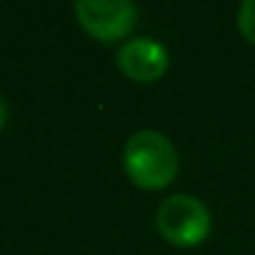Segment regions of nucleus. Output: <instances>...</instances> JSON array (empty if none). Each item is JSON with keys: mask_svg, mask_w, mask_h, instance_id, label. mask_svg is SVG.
<instances>
[{"mask_svg": "<svg viewBox=\"0 0 255 255\" xmlns=\"http://www.w3.org/2000/svg\"><path fill=\"white\" fill-rule=\"evenodd\" d=\"M123 165L133 185L163 190L178 175V150L158 130H138L123 148Z\"/></svg>", "mask_w": 255, "mask_h": 255, "instance_id": "nucleus-1", "label": "nucleus"}, {"mask_svg": "<svg viewBox=\"0 0 255 255\" xmlns=\"http://www.w3.org/2000/svg\"><path fill=\"white\" fill-rule=\"evenodd\" d=\"M155 225L170 245L195 248L210 235V213L195 195L178 193L158 205Z\"/></svg>", "mask_w": 255, "mask_h": 255, "instance_id": "nucleus-2", "label": "nucleus"}, {"mask_svg": "<svg viewBox=\"0 0 255 255\" xmlns=\"http://www.w3.org/2000/svg\"><path fill=\"white\" fill-rule=\"evenodd\" d=\"M73 10L80 28L100 43L125 40L138 23V8L130 0H78Z\"/></svg>", "mask_w": 255, "mask_h": 255, "instance_id": "nucleus-3", "label": "nucleus"}, {"mask_svg": "<svg viewBox=\"0 0 255 255\" xmlns=\"http://www.w3.org/2000/svg\"><path fill=\"white\" fill-rule=\"evenodd\" d=\"M168 63H170V55H168L165 45L158 43L155 38H148V35H138V38L125 40L118 48V55H115L118 70L135 83L160 80L168 70Z\"/></svg>", "mask_w": 255, "mask_h": 255, "instance_id": "nucleus-4", "label": "nucleus"}, {"mask_svg": "<svg viewBox=\"0 0 255 255\" xmlns=\"http://www.w3.org/2000/svg\"><path fill=\"white\" fill-rule=\"evenodd\" d=\"M238 30L248 43L255 45V0H245L238 8Z\"/></svg>", "mask_w": 255, "mask_h": 255, "instance_id": "nucleus-5", "label": "nucleus"}, {"mask_svg": "<svg viewBox=\"0 0 255 255\" xmlns=\"http://www.w3.org/2000/svg\"><path fill=\"white\" fill-rule=\"evenodd\" d=\"M5 120H8V108H5L3 98H0V130L5 128Z\"/></svg>", "mask_w": 255, "mask_h": 255, "instance_id": "nucleus-6", "label": "nucleus"}]
</instances>
